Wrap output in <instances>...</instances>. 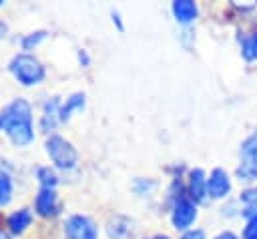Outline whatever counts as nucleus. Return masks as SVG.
Instances as JSON below:
<instances>
[{
    "mask_svg": "<svg viewBox=\"0 0 257 239\" xmlns=\"http://www.w3.org/2000/svg\"><path fill=\"white\" fill-rule=\"evenodd\" d=\"M181 239H205V231H203V229H191V231H187Z\"/></svg>",
    "mask_w": 257,
    "mask_h": 239,
    "instance_id": "nucleus-22",
    "label": "nucleus"
},
{
    "mask_svg": "<svg viewBox=\"0 0 257 239\" xmlns=\"http://www.w3.org/2000/svg\"><path fill=\"white\" fill-rule=\"evenodd\" d=\"M197 219V209L193 205V201H189L187 197H181L175 207H173V213H171V221H173V227L183 231L187 227H191V223Z\"/></svg>",
    "mask_w": 257,
    "mask_h": 239,
    "instance_id": "nucleus-6",
    "label": "nucleus"
},
{
    "mask_svg": "<svg viewBox=\"0 0 257 239\" xmlns=\"http://www.w3.org/2000/svg\"><path fill=\"white\" fill-rule=\"evenodd\" d=\"M173 14H175L177 22L187 24V22L195 20V16H197V4L191 0H175L173 2Z\"/></svg>",
    "mask_w": 257,
    "mask_h": 239,
    "instance_id": "nucleus-13",
    "label": "nucleus"
},
{
    "mask_svg": "<svg viewBox=\"0 0 257 239\" xmlns=\"http://www.w3.org/2000/svg\"><path fill=\"white\" fill-rule=\"evenodd\" d=\"M34 209L40 217H52L56 215L58 211V205H56V193L54 189H46V187H40L36 199H34Z\"/></svg>",
    "mask_w": 257,
    "mask_h": 239,
    "instance_id": "nucleus-8",
    "label": "nucleus"
},
{
    "mask_svg": "<svg viewBox=\"0 0 257 239\" xmlns=\"http://www.w3.org/2000/svg\"><path fill=\"white\" fill-rule=\"evenodd\" d=\"M24 121H32V108H30L28 100H24V98H14L0 110V131H4V133L12 125H18Z\"/></svg>",
    "mask_w": 257,
    "mask_h": 239,
    "instance_id": "nucleus-3",
    "label": "nucleus"
},
{
    "mask_svg": "<svg viewBox=\"0 0 257 239\" xmlns=\"http://www.w3.org/2000/svg\"><path fill=\"white\" fill-rule=\"evenodd\" d=\"M231 191V181L229 175L223 169H213L209 179H207V193L213 199H221Z\"/></svg>",
    "mask_w": 257,
    "mask_h": 239,
    "instance_id": "nucleus-7",
    "label": "nucleus"
},
{
    "mask_svg": "<svg viewBox=\"0 0 257 239\" xmlns=\"http://www.w3.org/2000/svg\"><path fill=\"white\" fill-rule=\"evenodd\" d=\"M58 121H60V100H58L56 96H52V98L46 100L44 106H42L40 127H42V131H52Z\"/></svg>",
    "mask_w": 257,
    "mask_h": 239,
    "instance_id": "nucleus-10",
    "label": "nucleus"
},
{
    "mask_svg": "<svg viewBox=\"0 0 257 239\" xmlns=\"http://www.w3.org/2000/svg\"><path fill=\"white\" fill-rule=\"evenodd\" d=\"M243 239H257V217H251L243 229Z\"/></svg>",
    "mask_w": 257,
    "mask_h": 239,
    "instance_id": "nucleus-20",
    "label": "nucleus"
},
{
    "mask_svg": "<svg viewBox=\"0 0 257 239\" xmlns=\"http://www.w3.org/2000/svg\"><path fill=\"white\" fill-rule=\"evenodd\" d=\"M110 239H126L131 233H133V221L122 217V215H116L108 221V227H106Z\"/></svg>",
    "mask_w": 257,
    "mask_h": 239,
    "instance_id": "nucleus-12",
    "label": "nucleus"
},
{
    "mask_svg": "<svg viewBox=\"0 0 257 239\" xmlns=\"http://www.w3.org/2000/svg\"><path fill=\"white\" fill-rule=\"evenodd\" d=\"M155 239H169V237H167V235H157Z\"/></svg>",
    "mask_w": 257,
    "mask_h": 239,
    "instance_id": "nucleus-28",
    "label": "nucleus"
},
{
    "mask_svg": "<svg viewBox=\"0 0 257 239\" xmlns=\"http://www.w3.org/2000/svg\"><path fill=\"white\" fill-rule=\"evenodd\" d=\"M243 165L237 169V177L241 181H251L257 177V133L247 137L241 145Z\"/></svg>",
    "mask_w": 257,
    "mask_h": 239,
    "instance_id": "nucleus-5",
    "label": "nucleus"
},
{
    "mask_svg": "<svg viewBox=\"0 0 257 239\" xmlns=\"http://www.w3.org/2000/svg\"><path fill=\"white\" fill-rule=\"evenodd\" d=\"M241 199H243L245 203H249V205L257 203V189H249V191H243V193H241Z\"/></svg>",
    "mask_w": 257,
    "mask_h": 239,
    "instance_id": "nucleus-21",
    "label": "nucleus"
},
{
    "mask_svg": "<svg viewBox=\"0 0 257 239\" xmlns=\"http://www.w3.org/2000/svg\"><path fill=\"white\" fill-rule=\"evenodd\" d=\"M6 30H8L6 22H2V20H0V36H4V34H6Z\"/></svg>",
    "mask_w": 257,
    "mask_h": 239,
    "instance_id": "nucleus-26",
    "label": "nucleus"
},
{
    "mask_svg": "<svg viewBox=\"0 0 257 239\" xmlns=\"http://www.w3.org/2000/svg\"><path fill=\"white\" fill-rule=\"evenodd\" d=\"M10 72L14 74V78L24 84V86H32V84H38L42 78H44V66L40 64V60H36L32 54H16L10 64H8Z\"/></svg>",
    "mask_w": 257,
    "mask_h": 239,
    "instance_id": "nucleus-1",
    "label": "nucleus"
},
{
    "mask_svg": "<svg viewBox=\"0 0 257 239\" xmlns=\"http://www.w3.org/2000/svg\"><path fill=\"white\" fill-rule=\"evenodd\" d=\"M12 189H14L12 177L0 167V207H4V205L10 203V199H12Z\"/></svg>",
    "mask_w": 257,
    "mask_h": 239,
    "instance_id": "nucleus-16",
    "label": "nucleus"
},
{
    "mask_svg": "<svg viewBox=\"0 0 257 239\" xmlns=\"http://www.w3.org/2000/svg\"><path fill=\"white\" fill-rule=\"evenodd\" d=\"M112 22H116L118 30H122V24H120V16H118V12H112Z\"/></svg>",
    "mask_w": 257,
    "mask_h": 239,
    "instance_id": "nucleus-24",
    "label": "nucleus"
},
{
    "mask_svg": "<svg viewBox=\"0 0 257 239\" xmlns=\"http://www.w3.org/2000/svg\"><path fill=\"white\" fill-rule=\"evenodd\" d=\"M44 149H46V155L50 157V161L58 167V169H72L76 165V149L72 147L70 141H66L64 137L60 135H50L44 143Z\"/></svg>",
    "mask_w": 257,
    "mask_h": 239,
    "instance_id": "nucleus-2",
    "label": "nucleus"
},
{
    "mask_svg": "<svg viewBox=\"0 0 257 239\" xmlns=\"http://www.w3.org/2000/svg\"><path fill=\"white\" fill-rule=\"evenodd\" d=\"M64 237L66 239H96L98 229H96V223L88 215H70L64 221Z\"/></svg>",
    "mask_w": 257,
    "mask_h": 239,
    "instance_id": "nucleus-4",
    "label": "nucleus"
},
{
    "mask_svg": "<svg viewBox=\"0 0 257 239\" xmlns=\"http://www.w3.org/2000/svg\"><path fill=\"white\" fill-rule=\"evenodd\" d=\"M78 58H80V62H84V64L88 62V56H86V52H84V50H80V52H78Z\"/></svg>",
    "mask_w": 257,
    "mask_h": 239,
    "instance_id": "nucleus-25",
    "label": "nucleus"
},
{
    "mask_svg": "<svg viewBox=\"0 0 257 239\" xmlns=\"http://www.w3.org/2000/svg\"><path fill=\"white\" fill-rule=\"evenodd\" d=\"M189 189H191V197L201 203L205 201V195H207V179H205V173L201 169H193L191 175H189Z\"/></svg>",
    "mask_w": 257,
    "mask_h": 239,
    "instance_id": "nucleus-11",
    "label": "nucleus"
},
{
    "mask_svg": "<svg viewBox=\"0 0 257 239\" xmlns=\"http://www.w3.org/2000/svg\"><path fill=\"white\" fill-rule=\"evenodd\" d=\"M0 239H12V237H10L6 231H0Z\"/></svg>",
    "mask_w": 257,
    "mask_h": 239,
    "instance_id": "nucleus-27",
    "label": "nucleus"
},
{
    "mask_svg": "<svg viewBox=\"0 0 257 239\" xmlns=\"http://www.w3.org/2000/svg\"><path fill=\"white\" fill-rule=\"evenodd\" d=\"M36 179H38L40 185L46 187V189H54L56 183H58V177H56V173H54L50 167H38V169H36Z\"/></svg>",
    "mask_w": 257,
    "mask_h": 239,
    "instance_id": "nucleus-17",
    "label": "nucleus"
},
{
    "mask_svg": "<svg viewBox=\"0 0 257 239\" xmlns=\"http://www.w3.org/2000/svg\"><path fill=\"white\" fill-rule=\"evenodd\" d=\"M84 98H86L84 92H74V94H70V96L66 98V102L60 106V121L66 123L74 110H82V108H84Z\"/></svg>",
    "mask_w": 257,
    "mask_h": 239,
    "instance_id": "nucleus-15",
    "label": "nucleus"
},
{
    "mask_svg": "<svg viewBox=\"0 0 257 239\" xmlns=\"http://www.w3.org/2000/svg\"><path fill=\"white\" fill-rule=\"evenodd\" d=\"M6 135L10 137V141L16 145V147H26L32 143L34 139V129H32V121H24V123H18V125H12Z\"/></svg>",
    "mask_w": 257,
    "mask_h": 239,
    "instance_id": "nucleus-9",
    "label": "nucleus"
},
{
    "mask_svg": "<svg viewBox=\"0 0 257 239\" xmlns=\"http://www.w3.org/2000/svg\"><path fill=\"white\" fill-rule=\"evenodd\" d=\"M215 239H237V237H235L231 231H223V233H219Z\"/></svg>",
    "mask_w": 257,
    "mask_h": 239,
    "instance_id": "nucleus-23",
    "label": "nucleus"
},
{
    "mask_svg": "<svg viewBox=\"0 0 257 239\" xmlns=\"http://www.w3.org/2000/svg\"><path fill=\"white\" fill-rule=\"evenodd\" d=\"M46 30H36V32H30V34H26L24 38H22V48L24 50H30L32 46H36L40 40H44L46 38Z\"/></svg>",
    "mask_w": 257,
    "mask_h": 239,
    "instance_id": "nucleus-19",
    "label": "nucleus"
},
{
    "mask_svg": "<svg viewBox=\"0 0 257 239\" xmlns=\"http://www.w3.org/2000/svg\"><path fill=\"white\" fill-rule=\"evenodd\" d=\"M30 221H32V213L26 207H22V209H18V211H14V213L8 215V227H10L12 233H18V235L26 231V227L30 225Z\"/></svg>",
    "mask_w": 257,
    "mask_h": 239,
    "instance_id": "nucleus-14",
    "label": "nucleus"
},
{
    "mask_svg": "<svg viewBox=\"0 0 257 239\" xmlns=\"http://www.w3.org/2000/svg\"><path fill=\"white\" fill-rule=\"evenodd\" d=\"M241 52H243V58H245V60H255V58H257V32L249 34V36L243 40Z\"/></svg>",
    "mask_w": 257,
    "mask_h": 239,
    "instance_id": "nucleus-18",
    "label": "nucleus"
}]
</instances>
